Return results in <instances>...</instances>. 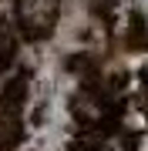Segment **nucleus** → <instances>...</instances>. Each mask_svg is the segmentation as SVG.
<instances>
[{
    "mask_svg": "<svg viewBox=\"0 0 148 151\" xmlns=\"http://www.w3.org/2000/svg\"><path fill=\"white\" fill-rule=\"evenodd\" d=\"M10 14V24L20 34V40H47L57 30L61 0H14Z\"/></svg>",
    "mask_w": 148,
    "mask_h": 151,
    "instance_id": "1",
    "label": "nucleus"
},
{
    "mask_svg": "<svg viewBox=\"0 0 148 151\" xmlns=\"http://www.w3.org/2000/svg\"><path fill=\"white\" fill-rule=\"evenodd\" d=\"M27 97H30V81L27 74H17L4 84L0 91V118H20L24 108H27Z\"/></svg>",
    "mask_w": 148,
    "mask_h": 151,
    "instance_id": "2",
    "label": "nucleus"
},
{
    "mask_svg": "<svg viewBox=\"0 0 148 151\" xmlns=\"http://www.w3.org/2000/svg\"><path fill=\"white\" fill-rule=\"evenodd\" d=\"M67 151H104V148L98 145V141H88V138H81V141H74V145L67 148Z\"/></svg>",
    "mask_w": 148,
    "mask_h": 151,
    "instance_id": "5",
    "label": "nucleus"
},
{
    "mask_svg": "<svg viewBox=\"0 0 148 151\" xmlns=\"http://www.w3.org/2000/svg\"><path fill=\"white\" fill-rule=\"evenodd\" d=\"M17 50H20V34L14 30L10 17L0 14V74H7L17 64Z\"/></svg>",
    "mask_w": 148,
    "mask_h": 151,
    "instance_id": "3",
    "label": "nucleus"
},
{
    "mask_svg": "<svg viewBox=\"0 0 148 151\" xmlns=\"http://www.w3.org/2000/svg\"><path fill=\"white\" fill-rule=\"evenodd\" d=\"M24 141L20 118H0V151H17Z\"/></svg>",
    "mask_w": 148,
    "mask_h": 151,
    "instance_id": "4",
    "label": "nucleus"
}]
</instances>
